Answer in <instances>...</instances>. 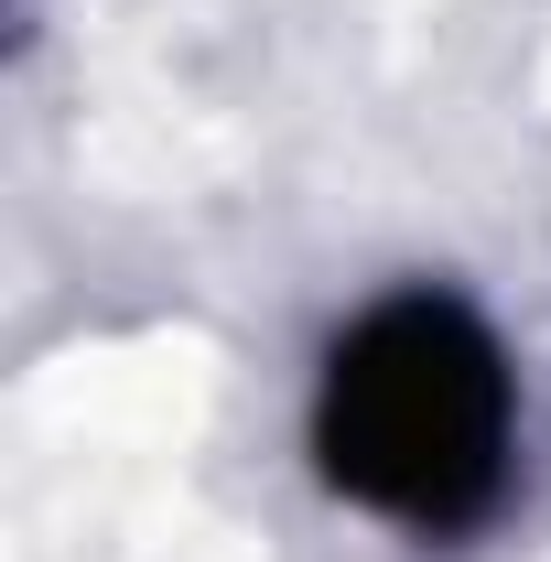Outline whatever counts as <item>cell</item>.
Wrapping results in <instances>:
<instances>
[{
  "label": "cell",
  "mask_w": 551,
  "mask_h": 562,
  "mask_svg": "<svg viewBox=\"0 0 551 562\" xmlns=\"http://www.w3.org/2000/svg\"><path fill=\"white\" fill-rule=\"evenodd\" d=\"M314 476L401 541H476L519 497V368L465 292L357 303L314 368Z\"/></svg>",
  "instance_id": "1"
}]
</instances>
